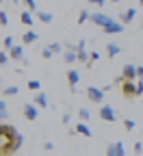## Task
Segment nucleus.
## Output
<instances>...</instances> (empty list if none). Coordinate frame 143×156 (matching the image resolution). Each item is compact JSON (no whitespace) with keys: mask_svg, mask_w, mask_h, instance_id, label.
Returning a JSON list of instances; mask_svg holds the SVG:
<instances>
[{"mask_svg":"<svg viewBox=\"0 0 143 156\" xmlns=\"http://www.w3.org/2000/svg\"><path fill=\"white\" fill-rule=\"evenodd\" d=\"M22 145H24V134H17L15 139H7L2 145V156H13Z\"/></svg>","mask_w":143,"mask_h":156,"instance_id":"1","label":"nucleus"},{"mask_svg":"<svg viewBox=\"0 0 143 156\" xmlns=\"http://www.w3.org/2000/svg\"><path fill=\"white\" fill-rule=\"evenodd\" d=\"M87 98L91 102H95V104H102V102H104V91L91 85V87H87Z\"/></svg>","mask_w":143,"mask_h":156,"instance_id":"2","label":"nucleus"},{"mask_svg":"<svg viewBox=\"0 0 143 156\" xmlns=\"http://www.w3.org/2000/svg\"><path fill=\"white\" fill-rule=\"evenodd\" d=\"M124 24L121 22H115V20H111V22L106 26H102V33H106V35H119V33H124Z\"/></svg>","mask_w":143,"mask_h":156,"instance_id":"3","label":"nucleus"},{"mask_svg":"<svg viewBox=\"0 0 143 156\" xmlns=\"http://www.w3.org/2000/svg\"><path fill=\"white\" fill-rule=\"evenodd\" d=\"M100 117H102L104 122H115V119H117V115H115V111H113L111 104H102V108H100Z\"/></svg>","mask_w":143,"mask_h":156,"instance_id":"4","label":"nucleus"},{"mask_svg":"<svg viewBox=\"0 0 143 156\" xmlns=\"http://www.w3.org/2000/svg\"><path fill=\"white\" fill-rule=\"evenodd\" d=\"M24 117L28 122H35L39 117V106L37 104H24Z\"/></svg>","mask_w":143,"mask_h":156,"instance_id":"5","label":"nucleus"},{"mask_svg":"<svg viewBox=\"0 0 143 156\" xmlns=\"http://www.w3.org/2000/svg\"><path fill=\"white\" fill-rule=\"evenodd\" d=\"M121 76H124L126 80H137V78H139L137 67H134L132 63H126V65H124V69H121Z\"/></svg>","mask_w":143,"mask_h":156,"instance_id":"6","label":"nucleus"},{"mask_svg":"<svg viewBox=\"0 0 143 156\" xmlns=\"http://www.w3.org/2000/svg\"><path fill=\"white\" fill-rule=\"evenodd\" d=\"M121 91H124V95H137V80H124L121 83Z\"/></svg>","mask_w":143,"mask_h":156,"instance_id":"7","label":"nucleus"},{"mask_svg":"<svg viewBox=\"0 0 143 156\" xmlns=\"http://www.w3.org/2000/svg\"><path fill=\"white\" fill-rule=\"evenodd\" d=\"M91 22H93L95 26H106V24L111 22V17L104 15V13H91Z\"/></svg>","mask_w":143,"mask_h":156,"instance_id":"8","label":"nucleus"},{"mask_svg":"<svg viewBox=\"0 0 143 156\" xmlns=\"http://www.w3.org/2000/svg\"><path fill=\"white\" fill-rule=\"evenodd\" d=\"M78 80H80L78 72H76V69H70V72H67V83H70V89H72V93H76V85H78Z\"/></svg>","mask_w":143,"mask_h":156,"instance_id":"9","label":"nucleus"},{"mask_svg":"<svg viewBox=\"0 0 143 156\" xmlns=\"http://www.w3.org/2000/svg\"><path fill=\"white\" fill-rule=\"evenodd\" d=\"M9 58H13V61H22V58H24V46H13L9 50Z\"/></svg>","mask_w":143,"mask_h":156,"instance_id":"10","label":"nucleus"},{"mask_svg":"<svg viewBox=\"0 0 143 156\" xmlns=\"http://www.w3.org/2000/svg\"><path fill=\"white\" fill-rule=\"evenodd\" d=\"M33 104H37L39 108H48V98H46V93H44V91H37Z\"/></svg>","mask_w":143,"mask_h":156,"instance_id":"11","label":"nucleus"},{"mask_svg":"<svg viewBox=\"0 0 143 156\" xmlns=\"http://www.w3.org/2000/svg\"><path fill=\"white\" fill-rule=\"evenodd\" d=\"M134 15H137V9H128V11H124V13H121V17H119V22L121 24H130L132 22V20H134Z\"/></svg>","mask_w":143,"mask_h":156,"instance_id":"12","label":"nucleus"},{"mask_svg":"<svg viewBox=\"0 0 143 156\" xmlns=\"http://www.w3.org/2000/svg\"><path fill=\"white\" fill-rule=\"evenodd\" d=\"M76 134H83V136H93V132L89 130V126L85 122H78L76 124Z\"/></svg>","mask_w":143,"mask_h":156,"instance_id":"13","label":"nucleus"},{"mask_svg":"<svg viewBox=\"0 0 143 156\" xmlns=\"http://www.w3.org/2000/svg\"><path fill=\"white\" fill-rule=\"evenodd\" d=\"M35 41H37V33H35V30H26V33L22 35V44H24V46L35 44Z\"/></svg>","mask_w":143,"mask_h":156,"instance_id":"14","label":"nucleus"},{"mask_svg":"<svg viewBox=\"0 0 143 156\" xmlns=\"http://www.w3.org/2000/svg\"><path fill=\"white\" fill-rule=\"evenodd\" d=\"M63 61L70 63V65L76 63V61H78V52H74V50H65V52H63Z\"/></svg>","mask_w":143,"mask_h":156,"instance_id":"15","label":"nucleus"},{"mask_svg":"<svg viewBox=\"0 0 143 156\" xmlns=\"http://www.w3.org/2000/svg\"><path fill=\"white\" fill-rule=\"evenodd\" d=\"M37 20H39V22H44V24H50V22H52V13L39 9V11H37Z\"/></svg>","mask_w":143,"mask_h":156,"instance_id":"16","label":"nucleus"},{"mask_svg":"<svg viewBox=\"0 0 143 156\" xmlns=\"http://www.w3.org/2000/svg\"><path fill=\"white\" fill-rule=\"evenodd\" d=\"M20 20H22V24H24V26H33V13H30V11L24 9L22 13H20Z\"/></svg>","mask_w":143,"mask_h":156,"instance_id":"17","label":"nucleus"},{"mask_svg":"<svg viewBox=\"0 0 143 156\" xmlns=\"http://www.w3.org/2000/svg\"><path fill=\"white\" fill-rule=\"evenodd\" d=\"M119 52H121L119 44H113V41H111V44H106V54H109V56H117Z\"/></svg>","mask_w":143,"mask_h":156,"instance_id":"18","label":"nucleus"},{"mask_svg":"<svg viewBox=\"0 0 143 156\" xmlns=\"http://www.w3.org/2000/svg\"><path fill=\"white\" fill-rule=\"evenodd\" d=\"M113 150H115L117 156H126V147H124V143H121V141H115V143H113Z\"/></svg>","mask_w":143,"mask_h":156,"instance_id":"19","label":"nucleus"},{"mask_svg":"<svg viewBox=\"0 0 143 156\" xmlns=\"http://www.w3.org/2000/svg\"><path fill=\"white\" fill-rule=\"evenodd\" d=\"M87 20H91V13H89L87 9H83V11H80V15H78V26H83Z\"/></svg>","mask_w":143,"mask_h":156,"instance_id":"20","label":"nucleus"},{"mask_svg":"<svg viewBox=\"0 0 143 156\" xmlns=\"http://www.w3.org/2000/svg\"><path fill=\"white\" fill-rule=\"evenodd\" d=\"M48 48L52 50V54H63V52H65V50H63V44H59V41H54V44H50Z\"/></svg>","mask_w":143,"mask_h":156,"instance_id":"21","label":"nucleus"},{"mask_svg":"<svg viewBox=\"0 0 143 156\" xmlns=\"http://www.w3.org/2000/svg\"><path fill=\"white\" fill-rule=\"evenodd\" d=\"M78 117H80V122H87L89 117H91V111L89 108H80L78 111Z\"/></svg>","mask_w":143,"mask_h":156,"instance_id":"22","label":"nucleus"},{"mask_svg":"<svg viewBox=\"0 0 143 156\" xmlns=\"http://www.w3.org/2000/svg\"><path fill=\"white\" fill-rule=\"evenodd\" d=\"M22 2H24V7H26V11H37V2H35V0H22Z\"/></svg>","mask_w":143,"mask_h":156,"instance_id":"23","label":"nucleus"},{"mask_svg":"<svg viewBox=\"0 0 143 156\" xmlns=\"http://www.w3.org/2000/svg\"><path fill=\"white\" fill-rule=\"evenodd\" d=\"M39 87H41V85H39V80H35V78H33V80H28V89H30V91H39Z\"/></svg>","mask_w":143,"mask_h":156,"instance_id":"24","label":"nucleus"},{"mask_svg":"<svg viewBox=\"0 0 143 156\" xmlns=\"http://www.w3.org/2000/svg\"><path fill=\"white\" fill-rule=\"evenodd\" d=\"M17 91H20V89H17V87H15V85H11V87H7V89H5V91H2V93H5V95H15V93H17Z\"/></svg>","mask_w":143,"mask_h":156,"instance_id":"25","label":"nucleus"},{"mask_svg":"<svg viewBox=\"0 0 143 156\" xmlns=\"http://www.w3.org/2000/svg\"><path fill=\"white\" fill-rule=\"evenodd\" d=\"M2 44H5V48H7V50H11V48H13V37H11V35H7Z\"/></svg>","mask_w":143,"mask_h":156,"instance_id":"26","label":"nucleus"},{"mask_svg":"<svg viewBox=\"0 0 143 156\" xmlns=\"http://www.w3.org/2000/svg\"><path fill=\"white\" fill-rule=\"evenodd\" d=\"M0 24H2V26L9 24V15H7V11H0Z\"/></svg>","mask_w":143,"mask_h":156,"instance_id":"27","label":"nucleus"},{"mask_svg":"<svg viewBox=\"0 0 143 156\" xmlns=\"http://www.w3.org/2000/svg\"><path fill=\"white\" fill-rule=\"evenodd\" d=\"M124 128H126V130H132V128H134V122L126 117V119H124Z\"/></svg>","mask_w":143,"mask_h":156,"instance_id":"28","label":"nucleus"},{"mask_svg":"<svg viewBox=\"0 0 143 156\" xmlns=\"http://www.w3.org/2000/svg\"><path fill=\"white\" fill-rule=\"evenodd\" d=\"M41 54H44V58H52V56H54V54H52V50H50L48 46H46V48L41 50Z\"/></svg>","mask_w":143,"mask_h":156,"instance_id":"29","label":"nucleus"},{"mask_svg":"<svg viewBox=\"0 0 143 156\" xmlns=\"http://www.w3.org/2000/svg\"><path fill=\"white\" fill-rule=\"evenodd\" d=\"M7 61H9L7 52H0V67H2V65H7Z\"/></svg>","mask_w":143,"mask_h":156,"instance_id":"30","label":"nucleus"},{"mask_svg":"<svg viewBox=\"0 0 143 156\" xmlns=\"http://www.w3.org/2000/svg\"><path fill=\"white\" fill-rule=\"evenodd\" d=\"M143 152V141H137L134 143V154H141Z\"/></svg>","mask_w":143,"mask_h":156,"instance_id":"31","label":"nucleus"},{"mask_svg":"<svg viewBox=\"0 0 143 156\" xmlns=\"http://www.w3.org/2000/svg\"><path fill=\"white\" fill-rule=\"evenodd\" d=\"M98 58H100V54H98V52L93 50V52H91V63H95V61H98ZM91 63H89L87 67H91Z\"/></svg>","mask_w":143,"mask_h":156,"instance_id":"32","label":"nucleus"},{"mask_svg":"<svg viewBox=\"0 0 143 156\" xmlns=\"http://www.w3.org/2000/svg\"><path fill=\"white\" fill-rule=\"evenodd\" d=\"M85 46H87V41H85V39H80V41L76 44V50H85Z\"/></svg>","mask_w":143,"mask_h":156,"instance_id":"33","label":"nucleus"},{"mask_svg":"<svg viewBox=\"0 0 143 156\" xmlns=\"http://www.w3.org/2000/svg\"><path fill=\"white\" fill-rule=\"evenodd\" d=\"M137 95H143V80L137 83Z\"/></svg>","mask_w":143,"mask_h":156,"instance_id":"34","label":"nucleus"},{"mask_svg":"<svg viewBox=\"0 0 143 156\" xmlns=\"http://www.w3.org/2000/svg\"><path fill=\"white\" fill-rule=\"evenodd\" d=\"M44 150H46V152H52V150H54V145H52L50 141H46V143H44Z\"/></svg>","mask_w":143,"mask_h":156,"instance_id":"35","label":"nucleus"},{"mask_svg":"<svg viewBox=\"0 0 143 156\" xmlns=\"http://www.w3.org/2000/svg\"><path fill=\"white\" fill-rule=\"evenodd\" d=\"M106 156H117V154H115V150H113V143L106 147Z\"/></svg>","mask_w":143,"mask_h":156,"instance_id":"36","label":"nucleus"},{"mask_svg":"<svg viewBox=\"0 0 143 156\" xmlns=\"http://www.w3.org/2000/svg\"><path fill=\"white\" fill-rule=\"evenodd\" d=\"M89 2H91V5H95V7H102V5L106 2V0H89Z\"/></svg>","mask_w":143,"mask_h":156,"instance_id":"37","label":"nucleus"},{"mask_svg":"<svg viewBox=\"0 0 143 156\" xmlns=\"http://www.w3.org/2000/svg\"><path fill=\"white\" fill-rule=\"evenodd\" d=\"M70 122H72V115L65 113V115H63V124H70Z\"/></svg>","mask_w":143,"mask_h":156,"instance_id":"38","label":"nucleus"},{"mask_svg":"<svg viewBox=\"0 0 143 156\" xmlns=\"http://www.w3.org/2000/svg\"><path fill=\"white\" fill-rule=\"evenodd\" d=\"M5 117H7V111H0V122H5Z\"/></svg>","mask_w":143,"mask_h":156,"instance_id":"39","label":"nucleus"},{"mask_svg":"<svg viewBox=\"0 0 143 156\" xmlns=\"http://www.w3.org/2000/svg\"><path fill=\"white\" fill-rule=\"evenodd\" d=\"M0 111H7V104H5L2 100H0Z\"/></svg>","mask_w":143,"mask_h":156,"instance_id":"40","label":"nucleus"},{"mask_svg":"<svg viewBox=\"0 0 143 156\" xmlns=\"http://www.w3.org/2000/svg\"><path fill=\"white\" fill-rule=\"evenodd\" d=\"M5 141H7V139H5V136H2V134H0V147H2V145H5Z\"/></svg>","mask_w":143,"mask_h":156,"instance_id":"41","label":"nucleus"},{"mask_svg":"<svg viewBox=\"0 0 143 156\" xmlns=\"http://www.w3.org/2000/svg\"><path fill=\"white\" fill-rule=\"evenodd\" d=\"M137 74H139V78L143 76V67H137Z\"/></svg>","mask_w":143,"mask_h":156,"instance_id":"42","label":"nucleus"},{"mask_svg":"<svg viewBox=\"0 0 143 156\" xmlns=\"http://www.w3.org/2000/svg\"><path fill=\"white\" fill-rule=\"evenodd\" d=\"M139 5H141V7H143V0H139Z\"/></svg>","mask_w":143,"mask_h":156,"instance_id":"43","label":"nucleus"},{"mask_svg":"<svg viewBox=\"0 0 143 156\" xmlns=\"http://www.w3.org/2000/svg\"><path fill=\"white\" fill-rule=\"evenodd\" d=\"M111 2H119V0H111Z\"/></svg>","mask_w":143,"mask_h":156,"instance_id":"44","label":"nucleus"},{"mask_svg":"<svg viewBox=\"0 0 143 156\" xmlns=\"http://www.w3.org/2000/svg\"><path fill=\"white\" fill-rule=\"evenodd\" d=\"M141 80H143V76H141Z\"/></svg>","mask_w":143,"mask_h":156,"instance_id":"45","label":"nucleus"},{"mask_svg":"<svg viewBox=\"0 0 143 156\" xmlns=\"http://www.w3.org/2000/svg\"><path fill=\"white\" fill-rule=\"evenodd\" d=\"M0 2H2V0H0Z\"/></svg>","mask_w":143,"mask_h":156,"instance_id":"46","label":"nucleus"},{"mask_svg":"<svg viewBox=\"0 0 143 156\" xmlns=\"http://www.w3.org/2000/svg\"><path fill=\"white\" fill-rule=\"evenodd\" d=\"M0 83H2V80H0Z\"/></svg>","mask_w":143,"mask_h":156,"instance_id":"47","label":"nucleus"}]
</instances>
